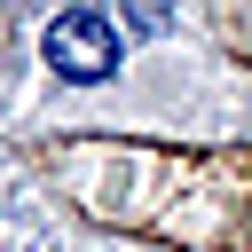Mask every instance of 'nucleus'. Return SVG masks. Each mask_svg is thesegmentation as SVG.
<instances>
[{
  "label": "nucleus",
  "instance_id": "obj_2",
  "mask_svg": "<svg viewBox=\"0 0 252 252\" xmlns=\"http://www.w3.org/2000/svg\"><path fill=\"white\" fill-rule=\"evenodd\" d=\"M134 32H165V0H118Z\"/></svg>",
  "mask_w": 252,
  "mask_h": 252
},
{
  "label": "nucleus",
  "instance_id": "obj_1",
  "mask_svg": "<svg viewBox=\"0 0 252 252\" xmlns=\"http://www.w3.org/2000/svg\"><path fill=\"white\" fill-rule=\"evenodd\" d=\"M47 63H55L63 79H102V71L118 63V39H110V24H102V16L71 8V16H55V24H47Z\"/></svg>",
  "mask_w": 252,
  "mask_h": 252
}]
</instances>
